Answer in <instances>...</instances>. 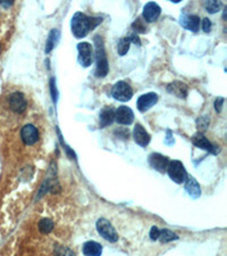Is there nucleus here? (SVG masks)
Wrapping results in <instances>:
<instances>
[{
  "label": "nucleus",
  "instance_id": "obj_1",
  "mask_svg": "<svg viewBox=\"0 0 227 256\" xmlns=\"http://www.w3.org/2000/svg\"><path fill=\"white\" fill-rule=\"evenodd\" d=\"M101 22L102 19H99V17H89L85 14L78 12L72 19V32H73L74 37L76 39H81V38H84L91 30H94Z\"/></svg>",
  "mask_w": 227,
  "mask_h": 256
},
{
  "label": "nucleus",
  "instance_id": "obj_2",
  "mask_svg": "<svg viewBox=\"0 0 227 256\" xmlns=\"http://www.w3.org/2000/svg\"><path fill=\"white\" fill-rule=\"evenodd\" d=\"M95 61H97V67H95V77L104 78L108 74L109 65L107 59V54H106L104 40L100 36L95 38Z\"/></svg>",
  "mask_w": 227,
  "mask_h": 256
},
{
  "label": "nucleus",
  "instance_id": "obj_3",
  "mask_svg": "<svg viewBox=\"0 0 227 256\" xmlns=\"http://www.w3.org/2000/svg\"><path fill=\"white\" fill-rule=\"evenodd\" d=\"M167 173L170 179L177 184L184 183L188 177L187 170H185L183 163L180 162V160H171V162H170L167 167Z\"/></svg>",
  "mask_w": 227,
  "mask_h": 256
},
{
  "label": "nucleus",
  "instance_id": "obj_4",
  "mask_svg": "<svg viewBox=\"0 0 227 256\" xmlns=\"http://www.w3.org/2000/svg\"><path fill=\"white\" fill-rule=\"evenodd\" d=\"M112 96L118 101H129L133 97V89L125 81H118L114 84Z\"/></svg>",
  "mask_w": 227,
  "mask_h": 256
},
{
  "label": "nucleus",
  "instance_id": "obj_5",
  "mask_svg": "<svg viewBox=\"0 0 227 256\" xmlns=\"http://www.w3.org/2000/svg\"><path fill=\"white\" fill-rule=\"evenodd\" d=\"M97 230L100 236L106 240L111 242H116L118 240V234L113 224L106 218H99L97 221Z\"/></svg>",
  "mask_w": 227,
  "mask_h": 256
},
{
  "label": "nucleus",
  "instance_id": "obj_6",
  "mask_svg": "<svg viewBox=\"0 0 227 256\" xmlns=\"http://www.w3.org/2000/svg\"><path fill=\"white\" fill-rule=\"evenodd\" d=\"M78 63L83 67H89L94 60V50L89 42H81L77 44Z\"/></svg>",
  "mask_w": 227,
  "mask_h": 256
},
{
  "label": "nucleus",
  "instance_id": "obj_7",
  "mask_svg": "<svg viewBox=\"0 0 227 256\" xmlns=\"http://www.w3.org/2000/svg\"><path fill=\"white\" fill-rule=\"evenodd\" d=\"M115 121L123 125L132 124L134 121L133 111L127 106H120L115 111Z\"/></svg>",
  "mask_w": 227,
  "mask_h": 256
},
{
  "label": "nucleus",
  "instance_id": "obj_8",
  "mask_svg": "<svg viewBox=\"0 0 227 256\" xmlns=\"http://www.w3.org/2000/svg\"><path fill=\"white\" fill-rule=\"evenodd\" d=\"M20 138H22L25 145L32 146L39 139V132H38V129L34 125L26 124L23 126L22 131H20Z\"/></svg>",
  "mask_w": 227,
  "mask_h": 256
},
{
  "label": "nucleus",
  "instance_id": "obj_9",
  "mask_svg": "<svg viewBox=\"0 0 227 256\" xmlns=\"http://www.w3.org/2000/svg\"><path fill=\"white\" fill-rule=\"evenodd\" d=\"M157 101H158V96L157 94H154V92H149V94L142 95L140 96L139 99H137V102H136L137 109H139L141 113H144L149 111L152 106L156 105Z\"/></svg>",
  "mask_w": 227,
  "mask_h": 256
},
{
  "label": "nucleus",
  "instance_id": "obj_10",
  "mask_svg": "<svg viewBox=\"0 0 227 256\" xmlns=\"http://www.w3.org/2000/svg\"><path fill=\"white\" fill-rule=\"evenodd\" d=\"M9 106L15 113H23L25 111L27 101L22 92H14L9 97Z\"/></svg>",
  "mask_w": 227,
  "mask_h": 256
},
{
  "label": "nucleus",
  "instance_id": "obj_11",
  "mask_svg": "<svg viewBox=\"0 0 227 256\" xmlns=\"http://www.w3.org/2000/svg\"><path fill=\"white\" fill-rule=\"evenodd\" d=\"M149 163L154 170L159 171L160 173H165L167 171L170 159H168L166 156L161 155V154L153 153L149 156Z\"/></svg>",
  "mask_w": 227,
  "mask_h": 256
},
{
  "label": "nucleus",
  "instance_id": "obj_12",
  "mask_svg": "<svg viewBox=\"0 0 227 256\" xmlns=\"http://www.w3.org/2000/svg\"><path fill=\"white\" fill-rule=\"evenodd\" d=\"M160 13L161 8L156 2H148L143 8V17L148 23L157 20L158 17L160 16Z\"/></svg>",
  "mask_w": 227,
  "mask_h": 256
},
{
  "label": "nucleus",
  "instance_id": "obj_13",
  "mask_svg": "<svg viewBox=\"0 0 227 256\" xmlns=\"http://www.w3.org/2000/svg\"><path fill=\"white\" fill-rule=\"evenodd\" d=\"M192 142H193V145L197 146L198 148L205 149L211 154H217V148H216V147L212 145V143L209 141V140L200 132L193 136V138H192Z\"/></svg>",
  "mask_w": 227,
  "mask_h": 256
},
{
  "label": "nucleus",
  "instance_id": "obj_14",
  "mask_svg": "<svg viewBox=\"0 0 227 256\" xmlns=\"http://www.w3.org/2000/svg\"><path fill=\"white\" fill-rule=\"evenodd\" d=\"M133 138L137 145L146 147L150 142V136L141 124H136L133 130Z\"/></svg>",
  "mask_w": 227,
  "mask_h": 256
},
{
  "label": "nucleus",
  "instance_id": "obj_15",
  "mask_svg": "<svg viewBox=\"0 0 227 256\" xmlns=\"http://www.w3.org/2000/svg\"><path fill=\"white\" fill-rule=\"evenodd\" d=\"M181 25L185 27L187 30L193 31L197 32L200 26V19L197 15H189V14H184L181 16Z\"/></svg>",
  "mask_w": 227,
  "mask_h": 256
},
{
  "label": "nucleus",
  "instance_id": "obj_16",
  "mask_svg": "<svg viewBox=\"0 0 227 256\" xmlns=\"http://www.w3.org/2000/svg\"><path fill=\"white\" fill-rule=\"evenodd\" d=\"M167 90H168V92H170V94L176 96V97L184 99V98H187L189 89L187 87V84L183 83V82L175 81V82H171V83L168 84Z\"/></svg>",
  "mask_w": 227,
  "mask_h": 256
},
{
  "label": "nucleus",
  "instance_id": "obj_17",
  "mask_svg": "<svg viewBox=\"0 0 227 256\" xmlns=\"http://www.w3.org/2000/svg\"><path fill=\"white\" fill-rule=\"evenodd\" d=\"M185 190L188 191L189 195L192 198H199L201 196V188L199 186L198 181L194 179L193 177L188 176L185 179Z\"/></svg>",
  "mask_w": 227,
  "mask_h": 256
},
{
  "label": "nucleus",
  "instance_id": "obj_18",
  "mask_svg": "<svg viewBox=\"0 0 227 256\" xmlns=\"http://www.w3.org/2000/svg\"><path fill=\"white\" fill-rule=\"evenodd\" d=\"M84 256H101L102 245L97 241H87L83 245Z\"/></svg>",
  "mask_w": 227,
  "mask_h": 256
},
{
  "label": "nucleus",
  "instance_id": "obj_19",
  "mask_svg": "<svg viewBox=\"0 0 227 256\" xmlns=\"http://www.w3.org/2000/svg\"><path fill=\"white\" fill-rule=\"evenodd\" d=\"M114 121H115V111L111 107H105L100 113V126L105 128L111 125Z\"/></svg>",
  "mask_w": 227,
  "mask_h": 256
},
{
  "label": "nucleus",
  "instance_id": "obj_20",
  "mask_svg": "<svg viewBox=\"0 0 227 256\" xmlns=\"http://www.w3.org/2000/svg\"><path fill=\"white\" fill-rule=\"evenodd\" d=\"M60 38V31L58 29L51 30V32L49 33V37H48L47 43H46V53L49 54L51 50L56 47V44L58 41H59Z\"/></svg>",
  "mask_w": 227,
  "mask_h": 256
},
{
  "label": "nucleus",
  "instance_id": "obj_21",
  "mask_svg": "<svg viewBox=\"0 0 227 256\" xmlns=\"http://www.w3.org/2000/svg\"><path fill=\"white\" fill-rule=\"evenodd\" d=\"M158 239H159V240L163 242V244H166V242L177 240L178 236L175 234V232L168 230V229H163V230H160L159 238Z\"/></svg>",
  "mask_w": 227,
  "mask_h": 256
},
{
  "label": "nucleus",
  "instance_id": "obj_22",
  "mask_svg": "<svg viewBox=\"0 0 227 256\" xmlns=\"http://www.w3.org/2000/svg\"><path fill=\"white\" fill-rule=\"evenodd\" d=\"M130 44H131V41L129 39V37L122 38V39L118 41V44H117V51H118L119 56H124V55L130 50Z\"/></svg>",
  "mask_w": 227,
  "mask_h": 256
},
{
  "label": "nucleus",
  "instance_id": "obj_23",
  "mask_svg": "<svg viewBox=\"0 0 227 256\" xmlns=\"http://www.w3.org/2000/svg\"><path fill=\"white\" fill-rule=\"evenodd\" d=\"M54 225L55 224L53 220H50V218H42L39 222V230L42 234H49V232L53 231Z\"/></svg>",
  "mask_w": 227,
  "mask_h": 256
},
{
  "label": "nucleus",
  "instance_id": "obj_24",
  "mask_svg": "<svg viewBox=\"0 0 227 256\" xmlns=\"http://www.w3.org/2000/svg\"><path fill=\"white\" fill-rule=\"evenodd\" d=\"M205 8L208 13L215 14L221 10L222 8V2L216 1V0H211V1H206L205 3Z\"/></svg>",
  "mask_w": 227,
  "mask_h": 256
},
{
  "label": "nucleus",
  "instance_id": "obj_25",
  "mask_svg": "<svg viewBox=\"0 0 227 256\" xmlns=\"http://www.w3.org/2000/svg\"><path fill=\"white\" fill-rule=\"evenodd\" d=\"M55 256H76L68 247L65 246H57L55 248Z\"/></svg>",
  "mask_w": 227,
  "mask_h": 256
},
{
  "label": "nucleus",
  "instance_id": "obj_26",
  "mask_svg": "<svg viewBox=\"0 0 227 256\" xmlns=\"http://www.w3.org/2000/svg\"><path fill=\"white\" fill-rule=\"evenodd\" d=\"M132 26H133V29L135 30L136 32H139V33H144L147 31V26L144 25L143 22H142V20H141V19H137L135 22L132 24Z\"/></svg>",
  "mask_w": 227,
  "mask_h": 256
},
{
  "label": "nucleus",
  "instance_id": "obj_27",
  "mask_svg": "<svg viewBox=\"0 0 227 256\" xmlns=\"http://www.w3.org/2000/svg\"><path fill=\"white\" fill-rule=\"evenodd\" d=\"M50 89H51V95H53L54 101L56 102L58 94H57V89H56V84H55V79L54 78L50 80Z\"/></svg>",
  "mask_w": 227,
  "mask_h": 256
},
{
  "label": "nucleus",
  "instance_id": "obj_28",
  "mask_svg": "<svg viewBox=\"0 0 227 256\" xmlns=\"http://www.w3.org/2000/svg\"><path fill=\"white\" fill-rule=\"evenodd\" d=\"M202 30H204L205 32H210L211 30V22L207 17H205V19L202 20Z\"/></svg>",
  "mask_w": 227,
  "mask_h": 256
},
{
  "label": "nucleus",
  "instance_id": "obj_29",
  "mask_svg": "<svg viewBox=\"0 0 227 256\" xmlns=\"http://www.w3.org/2000/svg\"><path fill=\"white\" fill-rule=\"evenodd\" d=\"M223 105H224V98L219 97L215 100V109L217 113H221L223 109Z\"/></svg>",
  "mask_w": 227,
  "mask_h": 256
},
{
  "label": "nucleus",
  "instance_id": "obj_30",
  "mask_svg": "<svg viewBox=\"0 0 227 256\" xmlns=\"http://www.w3.org/2000/svg\"><path fill=\"white\" fill-rule=\"evenodd\" d=\"M159 234H160L159 229H158L157 227H152L150 230V238L152 239V240H158V238H159Z\"/></svg>",
  "mask_w": 227,
  "mask_h": 256
},
{
  "label": "nucleus",
  "instance_id": "obj_31",
  "mask_svg": "<svg viewBox=\"0 0 227 256\" xmlns=\"http://www.w3.org/2000/svg\"><path fill=\"white\" fill-rule=\"evenodd\" d=\"M129 39H130V41H131V43L137 44V46H140V44H141L140 39L135 36V34H132V36H130Z\"/></svg>",
  "mask_w": 227,
  "mask_h": 256
},
{
  "label": "nucleus",
  "instance_id": "obj_32",
  "mask_svg": "<svg viewBox=\"0 0 227 256\" xmlns=\"http://www.w3.org/2000/svg\"><path fill=\"white\" fill-rule=\"evenodd\" d=\"M0 5L3 7H9L13 5V1H0Z\"/></svg>",
  "mask_w": 227,
  "mask_h": 256
},
{
  "label": "nucleus",
  "instance_id": "obj_33",
  "mask_svg": "<svg viewBox=\"0 0 227 256\" xmlns=\"http://www.w3.org/2000/svg\"><path fill=\"white\" fill-rule=\"evenodd\" d=\"M0 51H1V44H0Z\"/></svg>",
  "mask_w": 227,
  "mask_h": 256
}]
</instances>
